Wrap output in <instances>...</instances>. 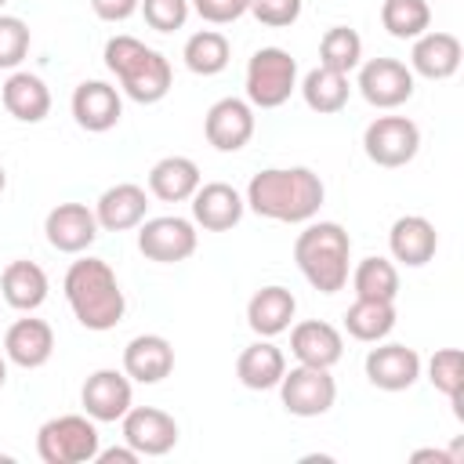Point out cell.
I'll return each mask as SVG.
<instances>
[{
  "label": "cell",
  "instance_id": "cell-12",
  "mask_svg": "<svg viewBox=\"0 0 464 464\" xmlns=\"http://www.w3.org/2000/svg\"><path fill=\"white\" fill-rule=\"evenodd\" d=\"M254 105L246 98H218L203 116V134L218 152H239L254 138Z\"/></svg>",
  "mask_w": 464,
  "mask_h": 464
},
{
  "label": "cell",
  "instance_id": "cell-4",
  "mask_svg": "<svg viewBox=\"0 0 464 464\" xmlns=\"http://www.w3.org/2000/svg\"><path fill=\"white\" fill-rule=\"evenodd\" d=\"M294 261L312 290L337 294L348 286L352 239L337 221H304V232L294 239Z\"/></svg>",
  "mask_w": 464,
  "mask_h": 464
},
{
  "label": "cell",
  "instance_id": "cell-19",
  "mask_svg": "<svg viewBox=\"0 0 464 464\" xmlns=\"http://www.w3.org/2000/svg\"><path fill=\"white\" fill-rule=\"evenodd\" d=\"M460 58H464V47L453 33L446 29H428L413 40V51H410V72L413 76H424V80H450L457 69H460Z\"/></svg>",
  "mask_w": 464,
  "mask_h": 464
},
{
  "label": "cell",
  "instance_id": "cell-42",
  "mask_svg": "<svg viewBox=\"0 0 464 464\" xmlns=\"http://www.w3.org/2000/svg\"><path fill=\"white\" fill-rule=\"evenodd\" d=\"M410 460H413V464H420V460H435V464H457V457H453V453H446V450H413V453H410Z\"/></svg>",
  "mask_w": 464,
  "mask_h": 464
},
{
  "label": "cell",
  "instance_id": "cell-35",
  "mask_svg": "<svg viewBox=\"0 0 464 464\" xmlns=\"http://www.w3.org/2000/svg\"><path fill=\"white\" fill-rule=\"evenodd\" d=\"M428 381L435 384V392H442L453 402L457 417H464V410H460V392H464V355H460V348H439L428 359Z\"/></svg>",
  "mask_w": 464,
  "mask_h": 464
},
{
  "label": "cell",
  "instance_id": "cell-30",
  "mask_svg": "<svg viewBox=\"0 0 464 464\" xmlns=\"http://www.w3.org/2000/svg\"><path fill=\"white\" fill-rule=\"evenodd\" d=\"M344 330L362 341V344H377L395 330V301H370V297H355L352 308L344 312Z\"/></svg>",
  "mask_w": 464,
  "mask_h": 464
},
{
  "label": "cell",
  "instance_id": "cell-23",
  "mask_svg": "<svg viewBox=\"0 0 464 464\" xmlns=\"http://www.w3.org/2000/svg\"><path fill=\"white\" fill-rule=\"evenodd\" d=\"M174 370V344L163 334H138L123 348V373L138 384H160Z\"/></svg>",
  "mask_w": 464,
  "mask_h": 464
},
{
  "label": "cell",
  "instance_id": "cell-41",
  "mask_svg": "<svg viewBox=\"0 0 464 464\" xmlns=\"http://www.w3.org/2000/svg\"><path fill=\"white\" fill-rule=\"evenodd\" d=\"M94 460H98V464H138L141 457H138L130 446H109V450H98Z\"/></svg>",
  "mask_w": 464,
  "mask_h": 464
},
{
  "label": "cell",
  "instance_id": "cell-15",
  "mask_svg": "<svg viewBox=\"0 0 464 464\" xmlns=\"http://www.w3.org/2000/svg\"><path fill=\"white\" fill-rule=\"evenodd\" d=\"M98 232V218L87 203H58L44 218V236L58 254H83Z\"/></svg>",
  "mask_w": 464,
  "mask_h": 464
},
{
  "label": "cell",
  "instance_id": "cell-8",
  "mask_svg": "<svg viewBox=\"0 0 464 464\" xmlns=\"http://www.w3.org/2000/svg\"><path fill=\"white\" fill-rule=\"evenodd\" d=\"M276 388H279L283 410L294 417H323L337 402V381L330 377V370H319V366L297 362L279 377Z\"/></svg>",
  "mask_w": 464,
  "mask_h": 464
},
{
  "label": "cell",
  "instance_id": "cell-26",
  "mask_svg": "<svg viewBox=\"0 0 464 464\" xmlns=\"http://www.w3.org/2000/svg\"><path fill=\"white\" fill-rule=\"evenodd\" d=\"M286 373V355L283 348L272 344V337H257L254 344H246L236 359V377L243 388L250 392H268L279 384V377Z\"/></svg>",
  "mask_w": 464,
  "mask_h": 464
},
{
  "label": "cell",
  "instance_id": "cell-1",
  "mask_svg": "<svg viewBox=\"0 0 464 464\" xmlns=\"http://www.w3.org/2000/svg\"><path fill=\"white\" fill-rule=\"evenodd\" d=\"M326 199V185L312 167H265L250 178L243 203L268 221L304 225L319 214Z\"/></svg>",
  "mask_w": 464,
  "mask_h": 464
},
{
  "label": "cell",
  "instance_id": "cell-43",
  "mask_svg": "<svg viewBox=\"0 0 464 464\" xmlns=\"http://www.w3.org/2000/svg\"><path fill=\"white\" fill-rule=\"evenodd\" d=\"M7 384V355H0V388Z\"/></svg>",
  "mask_w": 464,
  "mask_h": 464
},
{
  "label": "cell",
  "instance_id": "cell-25",
  "mask_svg": "<svg viewBox=\"0 0 464 464\" xmlns=\"http://www.w3.org/2000/svg\"><path fill=\"white\" fill-rule=\"evenodd\" d=\"M0 102H4V109H7L18 123H40V120H47V112H51V91H47V83H44L36 72H25V69H14V72L4 80Z\"/></svg>",
  "mask_w": 464,
  "mask_h": 464
},
{
  "label": "cell",
  "instance_id": "cell-11",
  "mask_svg": "<svg viewBox=\"0 0 464 464\" xmlns=\"http://www.w3.org/2000/svg\"><path fill=\"white\" fill-rule=\"evenodd\" d=\"M123 442L138 457H163L178 446V420L160 406H130L123 417Z\"/></svg>",
  "mask_w": 464,
  "mask_h": 464
},
{
  "label": "cell",
  "instance_id": "cell-28",
  "mask_svg": "<svg viewBox=\"0 0 464 464\" xmlns=\"http://www.w3.org/2000/svg\"><path fill=\"white\" fill-rule=\"evenodd\" d=\"M47 272L36 261H11L0 272V297L14 308V312H36L47 301Z\"/></svg>",
  "mask_w": 464,
  "mask_h": 464
},
{
  "label": "cell",
  "instance_id": "cell-17",
  "mask_svg": "<svg viewBox=\"0 0 464 464\" xmlns=\"http://www.w3.org/2000/svg\"><path fill=\"white\" fill-rule=\"evenodd\" d=\"M188 203H192V221L199 228H207V232H228L246 214L243 196L228 181H207V185H199Z\"/></svg>",
  "mask_w": 464,
  "mask_h": 464
},
{
  "label": "cell",
  "instance_id": "cell-6",
  "mask_svg": "<svg viewBox=\"0 0 464 464\" xmlns=\"http://www.w3.org/2000/svg\"><path fill=\"white\" fill-rule=\"evenodd\" d=\"M246 102L254 109H279L297 91V62L283 47H257L246 62Z\"/></svg>",
  "mask_w": 464,
  "mask_h": 464
},
{
  "label": "cell",
  "instance_id": "cell-9",
  "mask_svg": "<svg viewBox=\"0 0 464 464\" xmlns=\"http://www.w3.org/2000/svg\"><path fill=\"white\" fill-rule=\"evenodd\" d=\"M199 232L196 221L178 218V214H163V218H145L138 225V250L156 261V265H178L188 261L196 254Z\"/></svg>",
  "mask_w": 464,
  "mask_h": 464
},
{
  "label": "cell",
  "instance_id": "cell-24",
  "mask_svg": "<svg viewBox=\"0 0 464 464\" xmlns=\"http://www.w3.org/2000/svg\"><path fill=\"white\" fill-rule=\"evenodd\" d=\"M294 315H297V297L286 286H279V283L261 286L246 301V326L257 337H279V334H286L290 323H294Z\"/></svg>",
  "mask_w": 464,
  "mask_h": 464
},
{
  "label": "cell",
  "instance_id": "cell-39",
  "mask_svg": "<svg viewBox=\"0 0 464 464\" xmlns=\"http://www.w3.org/2000/svg\"><path fill=\"white\" fill-rule=\"evenodd\" d=\"M246 4L250 0H192V11L210 25H228L246 14Z\"/></svg>",
  "mask_w": 464,
  "mask_h": 464
},
{
  "label": "cell",
  "instance_id": "cell-14",
  "mask_svg": "<svg viewBox=\"0 0 464 464\" xmlns=\"http://www.w3.org/2000/svg\"><path fill=\"white\" fill-rule=\"evenodd\" d=\"M366 381L381 392H406L420 377V355L410 344L399 341H377V348L366 352Z\"/></svg>",
  "mask_w": 464,
  "mask_h": 464
},
{
  "label": "cell",
  "instance_id": "cell-40",
  "mask_svg": "<svg viewBox=\"0 0 464 464\" xmlns=\"http://www.w3.org/2000/svg\"><path fill=\"white\" fill-rule=\"evenodd\" d=\"M141 0H91V11L102 18V22H127L134 11H138Z\"/></svg>",
  "mask_w": 464,
  "mask_h": 464
},
{
  "label": "cell",
  "instance_id": "cell-45",
  "mask_svg": "<svg viewBox=\"0 0 464 464\" xmlns=\"http://www.w3.org/2000/svg\"><path fill=\"white\" fill-rule=\"evenodd\" d=\"M4 4H7V0H0V7H4Z\"/></svg>",
  "mask_w": 464,
  "mask_h": 464
},
{
  "label": "cell",
  "instance_id": "cell-2",
  "mask_svg": "<svg viewBox=\"0 0 464 464\" xmlns=\"http://www.w3.org/2000/svg\"><path fill=\"white\" fill-rule=\"evenodd\" d=\"M62 290H65V301L76 315V323L83 330H94V334H105L112 326H120L123 312H127V297H123V286L112 272L109 261L102 257H80L69 265L65 279H62Z\"/></svg>",
  "mask_w": 464,
  "mask_h": 464
},
{
  "label": "cell",
  "instance_id": "cell-38",
  "mask_svg": "<svg viewBox=\"0 0 464 464\" xmlns=\"http://www.w3.org/2000/svg\"><path fill=\"white\" fill-rule=\"evenodd\" d=\"M301 7H304V0H250V4H246V11H250L261 25H268V29H286V25H294V22L301 18Z\"/></svg>",
  "mask_w": 464,
  "mask_h": 464
},
{
  "label": "cell",
  "instance_id": "cell-33",
  "mask_svg": "<svg viewBox=\"0 0 464 464\" xmlns=\"http://www.w3.org/2000/svg\"><path fill=\"white\" fill-rule=\"evenodd\" d=\"M381 25L395 40H417L420 33L431 29V7H428V0H384Z\"/></svg>",
  "mask_w": 464,
  "mask_h": 464
},
{
  "label": "cell",
  "instance_id": "cell-29",
  "mask_svg": "<svg viewBox=\"0 0 464 464\" xmlns=\"http://www.w3.org/2000/svg\"><path fill=\"white\" fill-rule=\"evenodd\" d=\"M297 91H301V98H304V105H308L312 112L334 116V112H341V109L348 105V98H352V80H348V72L315 65V69L304 72V80H301Z\"/></svg>",
  "mask_w": 464,
  "mask_h": 464
},
{
  "label": "cell",
  "instance_id": "cell-18",
  "mask_svg": "<svg viewBox=\"0 0 464 464\" xmlns=\"http://www.w3.org/2000/svg\"><path fill=\"white\" fill-rule=\"evenodd\" d=\"M290 352L301 366H319V370H334L344 355V337L334 323L323 319H304L297 326H290Z\"/></svg>",
  "mask_w": 464,
  "mask_h": 464
},
{
  "label": "cell",
  "instance_id": "cell-21",
  "mask_svg": "<svg viewBox=\"0 0 464 464\" xmlns=\"http://www.w3.org/2000/svg\"><path fill=\"white\" fill-rule=\"evenodd\" d=\"M388 250L406 268H424L439 250V232L420 214H402L388 228Z\"/></svg>",
  "mask_w": 464,
  "mask_h": 464
},
{
  "label": "cell",
  "instance_id": "cell-27",
  "mask_svg": "<svg viewBox=\"0 0 464 464\" xmlns=\"http://www.w3.org/2000/svg\"><path fill=\"white\" fill-rule=\"evenodd\" d=\"M199 185H203L199 167L188 156H163L149 170V192L160 203H185V199H192V192Z\"/></svg>",
  "mask_w": 464,
  "mask_h": 464
},
{
  "label": "cell",
  "instance_id": "cell-7",
  "mask_svg": "<svg viewBox=\"0 0 464 464\" xmlns=\"http://www.w3.org/2000/svg\"><path fill=\"white\" fill-rule=\"evenodd\" d=\"M362 152L377 167H406L420 152V127L410 116H377L362 130Z\"/></svg>",
  "mask_w": 464,
  "mask_h": 464
},
{
  "label": "cell",
  "instance_id": "cell-3",
  "mask_svg": "<svg viewBox=\"0 0 464 464\" xmlns=\"http://www.w3.org/2000/svg\"><path fill=\"white\" fill-rule=\"evenodd\" d=\"M105 69L116 76L120 91L138 105H156L174 87V69L167 54L127 33L105 40Z\"/></svg>",
  "mask_w": 464,
  "mask_h": 464
},
{
  "label": "cell",
  "instance_id": "cell-32",
  "mask_svg": "<svg viewBox=\"0 0 464 464\" xmlns=\"http://www.w3.org/2000/svg\"><path fill=\"white\" fill-rule=\"evenodd\" d=\"M348 279H352L355 297H370V301H395L399 297V268L381 254L362 257L348 272Z\"/></svg>",
  "mask_w": 464,
  "mask_h": 464
},
{
  "label": "cell",
  "instance_id": "cell-44",
  "mask_svg": "<svg viewBox=\"0 0 464 464\" xmlns=\"http://www.w3.org/2000/svg\"><path fill=\"white\" fill-rule=\"evenodd\" d=\"M7 188V170H4V163H0V192Z\"/></svg>",
  "mask_w": 464,
  "mask_h": 464
},
{
  "label": "cell",
  "instance_id": "cell-22",
  "mask_svg": "<svg viewBox=\"0 0 464 464\" xmlns=\"http://www.w3.org/2000/svg\"><path fill=\"white\" fill-rule=\"evenodd\" d=\"M145 214H149V192L134 181H120V185L105 188L94 203L98 228H105V232H130L145 221Z\"/></svg>",
  "mask_w": 464,
  "mask_h": 464
},
{
  "label": "cell",
  "instance_id": "cell-20",
  "mask_svg": "<svg viewBox=\"0 0 464 464\" xmlns=\"http://www.w3.org/2000/svg\"><path fill=\"white\" fill-rule=\"evenodd\" d=\"M4 355H7V362L22 366V370L47 366L51 355H54V330H51V323L33 319V315L14 319L7 326V334H4Z\"/></svg>",
  "mask_w": 464,
  "mask_h": 464
},
{
  "label": "cell",
  "instance_id": "cell-37",
  "mask_svg": "<svg viewBox=\"0 0 464 464\" xmlns=\"http://www.w3.org/2000/svg\"><path fill=\"white\" fill-rule=\"evenodd\" d=\"M138 11H141V18H145L149 29H156V33H174V29H181V25L188 22L192 4H188V0H141Z\"/></svg>",
  "mask_w": 464,
  "mask_h": 464
},
{
  "label": "cell",
  "instance_id": "cell-36",
  "mask_svg": "<svg viewBox=\"0 0 464 464\" xmlns=\"http://www.w3.org/2000/svg\"><path fill=\"white\" fill-rule=\"evenodd\" d=\"M29 25L18 14H0V69H18L29 54Z\"/></svg>",
  "mask_w": 464,
  "mask_h": 464
},
{
  "label": "cell",
  "instance_id": "cell-34",
  "mask_svg": "<svg viewBox=\"0 0 464 464\" xmlns=\"http://www.w3.org/2000/svg\"><path fill=\"white\" fill-rule=\"evenodd\" d=\"M362 62V36L348 25H330L319 40V65L337 69V72H352Z\"/></svg>",
  "mask_w": 464,
  "mask_h": 464
},
{
  "label": "cell",
  "instance_id": "cell-5",
  "mask_svg": "<svg viewBox=\"0 0 464 464\" xmlns=\"http://www.w3.org/2000/svg\"><path fill=\"white\" fill-rule=\"evenodd\" d=\"M102 450L98 420L87 413H62L40 424L36 431V453L44 464H87Z\"/></svg>",
  "mask_w": 464,
  "mask_h": 464
},
{
  "label": "cell",
  "instance_id": "cell-31",
  "mask_svg": "<svg viewBox=\"0 0 464 464\" xmlns=\"http://www.w3.org/2000/svg\"><path fill=\"white\" fill-rule=\"evenodd\" d=\"M181 58H185L188 72H196V76H218V72H225V65L232 58V44L218 29H199V33H192L185 40Z\"/></svg>",
  "mask_w": 464,
  "mask_h": 464
},
{
  "label": "cell",
  "instance_id": "cell-10",
  "mask_svg": "<svg viewBox=\"0 0 464 464\" xmlns=\"http://www.w3.org/2000/svg\"><path fill=\"white\" fill-rule=\"evenodd\" d=\"M359 94L366 98V105L373 109H399L413 98V72L406 62L399 58H370L359 62V80H355Z\"/></svg>",
  "mask_w": 464,
  "mask_h": 464
},
{
  "label": "cell",
  "instance_id": "cell-16",
  "mask_svg": "<svg viewBox=\"0 0 464 464\" xmlns=\"http://www.w3.org/2000/svg\"><path fill=\"white\" fill-rule=\"evenodd\" d=\"M69 109H72L76 127H83V130H91V134H105V130H112V127L120 123V116H123V98H120V91H116L112 83H105V80H83V83H76Z\"/></svg>",
  "mask_w": 464,
  "mask_h": 464
},
{
  "label": "cell",
  "instance_id": "cell-13",
  "mask_svg": "<svg viewBox=\"0 0 464 464\" xmlns=\"http://www.w3.org/2000/svg\"><path fill=\"white\" fill-rule=\"evenodd\" d=\"M80 402H83V413L98 424H116L130 406H134V388H130V377L123 370H94L83 388H80Z\"/></svg>",
  "mask_w": 464,
  "mask_h": 464
}]
</instances>
